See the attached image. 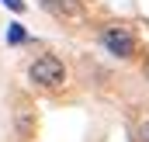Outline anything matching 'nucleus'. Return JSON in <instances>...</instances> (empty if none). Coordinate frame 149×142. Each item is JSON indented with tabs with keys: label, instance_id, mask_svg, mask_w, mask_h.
<instances>
[{
	"label": "nucleus",
	"instance_id": "7ed1b4c3",
	"mask_svg": "<svg viewBox=\"0 0 149 142\" xmlns=\"http://www.w3.org/2000/svg\"><path fill=\"white\" fill-rule=\"evenodd\" d=\"M49 10H63V14H76L83 7V0H42Z\"/></svg>",
	"mask_w": 149,
	"mask_h": 142
},
{
	"label": "nucleus",
	"instance_id": "f257e3e1",
	"mask_svg": "<svg viewBox=\"0 0 149 142\" xmlns=\"http://www.w3.org/2000/svg\"><path fill=\"white\" fill-rule=\"evenodd\" d=\"M28 73H31V80L42 83V87H59V83L66 80V66H63L56 56H38Z\"/></svg>",
	"mask_w": 149,
	"mask_h": 142
},
{
	"label": "nucleus",
	"instance_id": "f03ea898",
	"mask_svg": "<svg viewBox=\"0 0 149 142\" xmlns=\"http://www.w3.org/2000/svg\"><path fill=\"white\" fill-rule=\"evenodd\" d=\"M101 42H104V49L111 52V56H118V59H132V52H135V38L128 35V28H104V35H101Z\"/></svg>",
	"mask_w": 149,
	"mask_h": 142
},
{
	"label": "nucleus",
	"instance_id": "39448f33",
	"mask_svg": "<svg viewBox=\"0 0 149 142\" xmlns=\"http://www.w3.org/2000/svg\"><path fill=\"white\" fill-rule=\"evenodd\" d=\"M3 7H10V10L21 14V10H24V0H3Z\"/></svg>",
	"mask_w": 149,
	"mask_h": 142
},
{
	"label": "nucleus",
	"instance_id": "423d86ee",
	"mask_svg": "<svg viewBox=\"0 0 149 142\" xmlns=\"http://www.w3.org/2000/svg\"><path fill=\"white\" fill-rule=\"evenodd\" d=\"M142 139H146V142H149V125H142Z\"/></svg>",
	"mask_w": 149,
	"mask_h": 142
},
{
	"label": "nucleus",
	"instance_id": "20e7f679",
	"mask_svg": "<svg viewBox=\"0 0 149 142\" xmlns=\"http://www.w3.org/2000/svg\"><path fill=\"white\" fill-rule=\"evenodd\" d=\"M24 38H28L24 24H10V28H7V45H21Z\"/></svg>",
	"mask_w": 149,
	"mask_h": 142
}]
</instances>
